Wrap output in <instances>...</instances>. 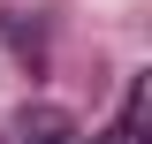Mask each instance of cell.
<instances>
[{
    "mask_svg": "<svg viewBox=\"0 0 152 144\" xmlns=\"http://www.w3.org/2000/svg\"><path fill=\"white\" fill-rule=\"evenodd\" d=\"M61 137H69V114L61 106H31L15 121V144H61Z\"/></svg>",
    "mask_w": 152,
    "mask_h": 144,
    "instance_id": "1",
    "label": "cell"
}]
</instances>
